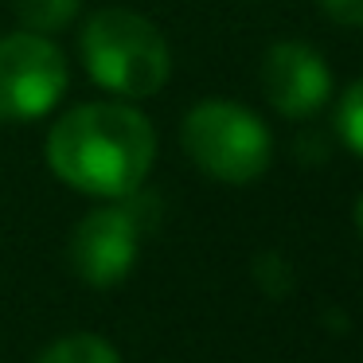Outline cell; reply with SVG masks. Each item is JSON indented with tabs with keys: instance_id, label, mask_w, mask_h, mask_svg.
<instances>
[{
	"instance_id": "obj_1",
	"label": "cell",
	"mask_w": 363,
	"mask_h": 363,
	"mask_svg": "<svg viewBox=\"0 0 363 363\" xmlns=\"http://www.w3.org/2000/svg\"><path fill=\"white\" fill-rule=\"evenodd\" d=\"M157 160V129L129 102H82L48 133V164L94 199H133Z\"/></svg>"
},
{
	"instance_id": "obj_2",
	"label": "cell",
	"mask_w": 363,
	"mask_h": 363,
	"mask_svg": "<svg viewBox=\"0 0 363 363\" xmlns=\"http://www.w3.org/2000/svg\"><path fill=\"white\" fill-rule=\"evenodd\" d=\"M79 51L90 82L125 102L160 94L172 74V51L164 32L133 9L94 12L82 24Z\"/></svg>"
},
{
	"instance_id": "obj_3",
	"label": "cell",
	"mask_w": 363,
	"mask_h": 363,
	"mask_svg": "<svg viewBox=\"0 0 363 363\" xmlns=\"http://www.w3.org/2000/svg\"><path fill=\"white\" fill-rule=\"evenodd\" d=\"M180 145L203 176L219 184H254L274 160V137L250 106L203 98L184 113Z\"/></svg>"
},
{
	"instance_id": "obj_4",
	"label": "cell",
	"mask_w": 363,
	"mask_h": 363,
	"mask_svg": "<svg viewBox=\"0 0 363 363\" xmlns=\"http://www.w3.org/2000/svg\"><path fill=\"white\" fill-rule=\"evenodd\" d=\"M71 71L67 55L40 32L0 35V118L40 121L63 102Z\"/></svg>"
},
{
	"instance_id": "obj_5",
	"label": "cell",
	"mask_w": 363,
	"mask_h": 363,
	"mask_svg": "<svg viewBox=\"0 0 363 363\" xmlns=\"http://www.w3.org/2000/svg\"><path fill=\"white\" fill-rule=\"evenodd\" d=\"M141 230L145 219L137 207L113 203L98 207L74 227L71 242H67V258L71 269L90 285V289H113L129 277L137 266V250H141Z\"/></svg>"
},
{
	"instance_id": "obj_6",
	"label": "cell",
	"mask_w": 363,
	"mask_h": 363,
	"mask_svg": "<svg viewBox=\"0 0 363 363\" xmlns=\"http://www.w3.org/2000/svg\"><path fill=\"white\" fill-rule=\"evenodd\" d=\"M258 82L274 113L289 121L313 118L332 98V71L328 59L305 40H277L266 48L258 67Z\"/></svg>"
},
{
	"instance_id": "obj_7",
	"label": "cell",
	"mask_w": 363,
	"mask_h": 363,
	"mask_svg": "<svg viewBox=\"0 0 363 363\" xmlns=\"http://www.w3.org/2000/svg\"><path fill=\"white\" fill-rule=\"evenodd\" d=\"M35 363H121V355L113 352L110 340L94 332H74V336L55 340Z\"/></svg>"
},
{
	"instance_id": "obj_8",
	"label": "cell",
	"mask_w": 363,
	"mask_h": 363,
	"mask_svg": "<svg viewBox=\"0 0 363 363\" xmlns=\"http://www.w3.org/2000/svg\"><path fill=\"white\" fill-rule=\"evenodd\" d=\"M82 0H16V20L28 28V32H63L74 16H79Z\"/></svg>"
},
{
	"instance_id": "obj_9",
	"label": "cell",
	"mask_w": 363,
	"mask_h": 363,
	"mask_svg": "<svg viewBox=\"0 0 363 363\" xmlns=\"http://www.w3.org/2000/svg\"><path fill=\"white\" fill-rule=\"evenodd\" d=\"M336 133H340V141H344L347 149L363 157V79H355L352 86L340 94V106H336Z\"/></svg>"
},
{
	"instance_id": "obj_10",
	"label": "cell",
	"mask_w": 363,
	"mask_h": 363,
	"mask_svg": "<svg viewBox=\"0 0 363 363\" xmlns=\"http://www.w3.org/2000/svg\"><path fill=\"white\" fill-rule=\"evenodd\" d=\"M254 277H258V285L269 293V297H281V293H289V285H293L289 266H285L277 254H262V258L254 262Z\"/></svg>"
},
{
	"instance_id": "obj_11",
	"label": "cell",
	"mask_w": 363,
	"mask_h": 363,
	"mask_svg": "<svg viewBox=\"0 0 363 363\" xmlns=\"http://www.w3.org/2000/svg\"><path fill=\"white\" fill-rule=\"evenodd\" d=\"M320 12L340 28H363V0H316Z\"/></svg>"
},
{
	"instance_id": "obj_12",
	"label": "cell",
	"mask_w": 363,
	"mask_h": 363,
	"mask_svg": "<svg viewBox=\"0 0 363 363\" xmlns=\"http://www.w3.org/2000/svg\"><path fill=\"white\" fill-rule=\"evenodd\" d=\"M355 227H359V235H363V196H359V203H355Z\"/></svg>"
}]
</instances>
